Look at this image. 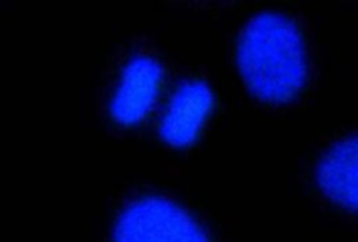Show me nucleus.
I'll return each mask as SVG.
<instances>
[{
	"instance_id": "39448f33",
	"label": "nucleus",
	"mask_w": 358,
	"mask_h": 242,
	"mask_svg": "<svg viewBox=\"0 0 358 242\" xmlns=\"http://www.w3.org/2000/svg\"><path fill=\"white\" fill-rule=\"evenodd\" d=\"M315 181L336 208L358 215V133L336 139L320 153Z\"/></svg>"
},
{
	"instance_id": "f257e3e1",
	"label": "nucleus",
	"mask_w": 358,
	"mask_h": 242,
	"mask_svg": "<svg viewBox=\"0 0 358 242\" xmlns=\"http://www.w3.org/2000/svg\"><path fill=\"white\" fill-rule=\"evenodd\" d=\"M236 65L248 93L261 103L283 107L301 96L310 80V51L296 20L264 10L243 24Z\"/></svg>"
},
{
	"instance_id": "7ed1b4c3",
	"label": "nucleus",
	"mask_w": 358,
	"mask_h": 242,
	"mask_svg": "<svg viewBox=\"0 0 358 242\" xmlns=\"http://www.w3.org/2000/svg\"><path fill=\"white\" fill-rule=\"evenodd\" d=\"M164 79L161 59L150 51H135L119 68L110 93L108 114L119 126H136L156 107Z\"/></svg>"
},
{
	"instance_id": "f03ea898",
	"label": "nucleus",
	"mask_w": 358,
	"mask_h": 242,
	"mask_svg": "<svg viewBox=\"0 0 358 242\" xmlns=\"http://www.w3.org/2000/svg\"><path fill=\"white\" fill-rule=\"evenodd\" d=\"M112 242H212L201 223L164 195H140L115 216Z\"/></svg>"
},
{
	"instance_id": "20e7f679",
	"label": "nucleus",
	"mask_w": 358,
	"mask_h": 242,
	"mask_svg": "<svg viewBox=\"0 0 358 242\" xmlns=\"http://www.w3.org/2000/svg\"><path fill=\"white\" fill-rule=\"evenodd\" d=\"M215 105L212 87L203 79H185L168 98L159 119L161 139L173 149H185L198 139Z\"/></svg>"
}]
</instances>
